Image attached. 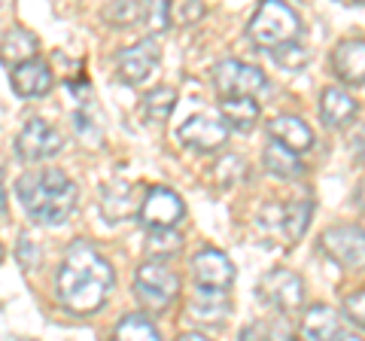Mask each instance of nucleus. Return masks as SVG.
Segmentation results:
<instances>
[{
    "label": "nucleus",
    "mask_w": 365,
    "mask_h": 341,
    "mask_svg": "<svg viewBox=\"0 0 365 341\" xmlns=\"http://www.w3.org/2000/svg\"><path fill=\"white\" fill-rule=\"evenodd\" d=\"M225 125H232L235 131H250L259 122V104L253 98H228L220 104Z\"/></svg>",
    "instance_id": "obj_22"
},
{
    "label": "nucleus",
    "mask_w": 365,
    "mask_h": 341,
    "mask_svg": "<svg viewBox=\"0 0 365 341\" xmlns=\"http://www.w3.org/2000/svg\"><path fill=\"white\" fill-rule=\"evenodd\" d=\"M338 314L329 305H311L302 320V335L304 341H332L338 335Z\"/></svg>",
    "instance_id": "obj_19"
},
{
    "label": "nucleus",
    "mask_w": 365,
    "mask_h": 341,
    "mask_svg": "<svg viewBox=\"0 0 365 341\" xmlns=\"http://www.w3.org/2000/svg\"><path fill=\"white\" fill-rule=\"evenodd\" d=\"M271 58L277 61L280 67H287V71H299V67L307 64V58H311V52H307L302 43H283V46L277 49H271Z\"/></svg>",
    "instance_id": "obj_29"
},
{
    "label": "nucleus",
    "mask_w": 365,
    "mask_h": 341,
    "mask_svg": "<svg viewBox=\"0 0 365 341\" xmlns=\"http://www.w3.org/2000/svg\"><path fill=\"white\" fill-rule=\"evenodd\" d=\"M146 247H150L155 256H174L182 247V235L177 229H158V232L146 235Z\"/></svg>",
    "instance_id": "obj_28"
},
{
    "label": "nucleus",
    "mask_w": 365,
    "mask_h": 341,
    "mask_svg": "<svg viewBox=\"0 0 365 341\" xmlns=\"http://www.w3.org/2000/svg\"><path fill=\"white\" fill-rule=\"evenodd\" d=\"M61 134L55 125H49L46 119H28L25 128L19 131L16 138V153L21 162H46V158L61 153Z\"/></svg>",
    "instance_id": "obj_8"
},
{
    "label": "nucleus",
    "mask_w": 365,
    "mask_h": 341,
    "mask_svg": "<svg viewBox=\"0 0 365 341\" xmlns=\"http://www.w3.org/2000/svg\"><path fill=\"white\" fill-rule=\"evenodd\" d=\"M265 168H268V174L280 177V180H295V177L304 174L302 156L289 153L287 146H280L274 141H268V146H265Z\"/></svg>",
    "instance_id": "obj_21"
},
{
    "label": "nucleus",
    "mask_w": 365,
    "mask_h": 341,
    "mask_svg": "<svg viewBox=\"0 0 365 341\" xmlns=\"http://www.w3.org/2000/svg\"><path fill=\"white\" fill-rule=\"evenodd\" d=\"M213 86L220 88L222 101H228V98H256L259 92H265L268 79L253 64H244L237 58H225V61H220L213 67Z\"/></svg>",
    "instance_id": "obj_5"
},
{
    "label": "nucleus",
    "mask_w": 365,
    "mask_h": 341,
    "mask_svg": "<svg viewBox=\"0 0 365 341\" xmlns=\"http://www.w3.org/2000/svg\"><path fill=\"white\" fill-rule=\"evenodd\" d=\"M259 295L283 314H292L304 305V283L289 268H274L259 280Z\"/></svg>",
    "instance_id": "obj_9"
},
{
    "label": "nucleus",
    "mask_w": 365,
    "mask_h": 341,
    "mask_svg": "<svg viewBox=\"0 0 365 341\" xmlns=\"http://www.w3.org/2000/svg\"><path fill=\"white\" fill-rule=\"evenodd\" d=\"M207 16V6L198 4V0H189V4H168V25L174 28H189Z\"/></svg>",
    "instance_id": "obj_27"
},
{
    "label": "nucleus",
    "mask_w": 365,
    "mask_h": 341,
    "mask_svg": "<svg viewBox=\"0 0 365 341\" xmlns=\"http://www.w3.org/2000/svg\"><path fill=\"white\" fill-rule=\"evenodd\" d=\"M268 134H271L274 143L287 146V150L295 153V156H302L314 146L311 125H307L304 119H299V116H274L268 122Z\"/></svg>",
    "instance_id": "obj_14"
},
{
    "label": "nucleus",
    "mask_w": 365,
    "mask_h": 341,
    "mask_svg": "<svg viewBox=\"0 0 365 341\" xmlns=\"http://www.w3.org/2000/svg\"><path fill=\"white\" fill-rule=\"evenodd\" d=\"M13 341H37V338H13Z\"/></svg>",
    "instance_id": "obj_39"
},
{
    "label": "nucleus",
    "mask_w": 365,
    "mask_h": 341,
    "mask_svg": "<svg viewBox=\"0 0 365 341\" xmlns=\"http://www.w3.org/2000/svg\"><path fill=\"white\" fill-rule=\"evenodd\" d=\"M19 204L28 210L31 220L43 225H61L76 208L79 189L64 170H28L16 183Z\"/></svg>",
    "instance_id": "obj_2"
},
{
    "label": "nucleus",
    "mask_w": 365,
    "mask_h": 341,
    "mask_svg": "<svg viewBox=\"0 0 365 341\" xmlns=\"http://www.w3.org/2000/svg\"><path fill=\"white\" fill-rule=\"evenodd\" d=\"M192 275H195L201 290H220L228 292V287L235 283V265L222 250L216 247H204L192 259Z\"/></svg>",
    "instance_id": "obj_12"
},
{
    "label": "nucleus",
    "mask_w": 365,
    "mask_h": 341,
    "mask_svg": "<svg viewBox=\"0 0 365 341\" xmlns=\"http://www.w3.org/2000/svg\"><path fill=\"white\" fill-rule=\"evenodd\" d=\"M113 283H116L113 265L86 241H76L67 247L61 265L55 271V295L73 314L101 311Z\"/></svg>",
    "instance_id": "obj_1"
},
{
    "label": "nucleus",
    "mask_w": 365,
    "mask_h": 341,
    "mask_svg": "<svg viewBox=\"0 0 365 341\" xmlns=\"http://www.w3.org/2000/svg\"><path fill=\"white\" fill-rule=\"evenodd\" d=\"M177 138L182 146H189L195 153H213L228 141V125L207 116V113H195V116H189L182 122Z\"/></svg>",
    "instance_id": "obj_11"
},
{
    "label": "nucleus",
    "mask_w": 365,
    "mask_h": 341,
    "mask_svg": "<svg viewBox=\"0 0 365 341\" xmlns=\"http://www.w3.org/2000/svg\"><path fill=\"white\" fill-rule=\"evenodd\" d=\"M177 341H210V338L204 335V332H182Z\"/></svg>",
    "instance_id": "obj_35"
},
{
    "label": "nucleus",
    "mask_w": 365,
    "mask_h": 341,
    "mask_svg": "<svg viewBox=\"0 0 365 341\" xmlns=\"http://www.w3.org/2000/svg\"><path fill=\"white\" fill-rule=\"evenodd\" d=\"M104 19L116 28H128L134 21L146 19V4H131V0H119V4H110L104 9Z\"/></svg>",
    "instance_id": "obj_26"
},
{
    "label": "nucleus",
    "mask_w": 365,
    "mask_h": 341,
    "mask_svg": "<svg viewBox=\"0 0 365 341\" xmlns=\"http://www.w3.org/2000/svg\"><path fill=\"white\" fill-rule=\"evenodd\" d=\"M104 217L110 220H128L134 213V192L128 183H110L104 186V198H101Z\"/></svg>",
    "instance_id": "obj_23"
},
{
    "label": "nucleus",
    "mask_w": 365,
    "mask_h": 341,
    "mask_svg": "<svg viewBox=\"0 0 365 341\" xmlns=\"http://www.w3.org/2000/svg\"><path fill=\"white\" fill-rule=\"evenodd\" d=\"M302 31V19L289 4H280V0H265L256 16L250 19V40L262 49H277L283 43H292Z\"/></svg>",
    "instance_id": "obj_3"
},
{
    "label": "nucleus",
    "mask_w": 365,
    "mask_h": 341,
    "mask_svg": "<svg viewBox=\"0 0 365 341\" xmlns=\"http://www.w3.org/2000/svg\"><path fill=\"white\" fill-rule=\"evenodd\" d=\"M265 338H268V341H295L289 320H283V317H277V320H271V323H268V329H265Z\"/></svg>",
    "instance_id": "obj_32"
},
{
    "label": "nucleus",
    "mask_w": 365,
    "mask_h": 341,
    "mask_svg": "<svg viewBox=\"0 0 365 341\" xmlns=\"http://www.w3.org/2000/svg\"><path fill=\"white\" fill-rule=\"evenodd\" d=\"M13 88L19 98H43L52 88V71L46 61H28L13 71Z\"/></svg>",
    "instance_id": "obj_18"
},
{
    "label": "nucleus",
    "mask_w": 365,
    "mask_h": 341,
    "mask_svg": "<svg viewBox=\"0 0 365 341\" xmlns=\"http://www.w3.org/2000/svg\"><path fill=\"white\" fill-rule=\"evenodd\" d=\"M319 247L341 268H365V229L359 225H332L319 235Z\"/></svg>",
    "instance_id": "obj_6"
},
{
    "label": "nucleus",
    "mask_w": 365,
    "mask_h": 341,
    "mask_svg": "<svg viewBox=\"0 0 365 341\" xmlns=\"http://www.w3.org/2000/svg\"><path fill=\"white\" fill-rule=\"evenodd\" d=\"M158 61H162V49H158V43L153 37H146V40L134 43V46L122 49L116 55V71L122 76V83L140 86V83H146V79L153 76Z\"/></svg>",
    "instance_id": "obj_10"
},
{
    "label": "nucleus",
    "mask_w": 365,
    "mask_h": 341,
    "mask_svg": "<svg viewBox=\"0 0 365 341\" xmlns=\"http://www.w3.org/2000/svg\"><path fill=\"white\" fill-rule=\"evenodd\" d=\"M6 208V186H4V174H0V210Z\"/></svg>",
    "instance_id": "obj_38"
},
{
    "label": "nucleus",
    "mask_w": 365,
    "mask_h": 341,
    "mask_svg": "<svg viewBox=\"0 0 365 341\" xmlns=\"http://www.w3.org/2000/svg\"><path fill=\"white\" fill-rule=\"evenodd\" d=\"M356 204H359V208H365V180H362L359 189H356Z\"/></svg>",
    "instance_id": "obj_37"
},
{
    "label": "nucleus",
    "mask_w": 365,
    "mask_h": 341,
    "mask_svg": "<svg viewBox=\"0 0 365 341\" xmlns=\"http://www.w3.org/2000/svg\"><path fill=\"white\" fill-rule=\"evenodd\" d=\"M182 201L174 189L168 186H153L146 192V198L140 201V210H137V220H140L150 232H158V229H177V223L182 220Z\"/></svg>",
    "instance_id": "obj_7"
},
{
    "label": "nucleus",
    "mask_w": 365,
    "mask_h": 341,
    "mask_svg": "<svg viewBox=\"0 0 365 341\" xmlns=\"http://www.w3.org/2000/svg\"><path fill=\"white\" fill-rule=\"evenodd\" d=\"M307 223H311V201L307 198H299V201H289L277 208V229L287 235V241H299L304 235Z\"/></svg>",
    "instance_id": "obj_20"
},
{
    "label": "nucleus",
    "mask_w": 365,
    "mask_h": 341,
    "mask_svg": "<svg viewBox=\"0 0 365 341\" xmlns=\"http://www.w3.org/2000/svg\"><path fill=\"white\" fill-rule=\"evenodd\" d=\"M356 116V101L353 95H347V88L341 86H329L323 95H319V119L329 128H344V125Z\"/></svg>",
    "instance_id": "obj_17"
},
{
    "label": "nucleus",
    "mask_w": 365,
    "mask_h": 341,
    "mask_svg": "<svg viewBox=\"0 0 365 341\" xmlns=\"http://www.w3.org/2000/svg\"><path fill=\"white\" fill-rule=\"evenodd\" d=\"M332 71L341 83L362 86L365 83V40H341L332 52Z\"/></svg>",
    "instance_id": "obj_13"
},
{
    "label": "nucleus",
    "mask_w": 365,
    "mask_h": 341,
    "mask_svg": "<svg viewBox=\"0 0 365 341\" xmlns=\"http://www.w3.org/2000/svg\"><path fill=\"white\" fill-rule=\"evenodd\" d=\"M344 314H347L359 329H365V290L344 295Z\"/></svg>",
    "instance_id": "obj_30"
},
{
    "label": "nucleus",
    "mask_w": 365,
    "mask_h": 341,
    "mask_svg": "<svg viewBox=\"0 0 365 341\" xmlns=\"http://www.w3.org/2000/svg\"><path fill=\"white\" fill-rule=\"evenodd\" d=\"M37 49H40V40L28 28H13L0 37V61L9 64L13 71L28 61H37Z\"/></svg>",
    "instance_id": "obj_16"
},
{
    "label": "nucleus",
    "mask_w": 365,
    "mask_h": 341,
    "mask_svg": "<svg viewBox=\"0 0 365 341\" xmlns=\"http://www.w3.org/2000/svg\"><path fill=\"white\" fill-rule=\"evenodd\" d=\"M113 341H162V335L143 314H125L113 329Z\"/></svg>",
    "instance_id": "obj_24"
},
{
    "label": "nucleus",
    "mask_w": 365,
    "mask_h": 341,
    "mask_svg": "<svg viewBox=\"0 0 365 341\" xmlns=\"http://www.w3.org/2000/svg\"><path fill=\"white\" fill-rule=\"evenodd\" d=\"M19 256L25 259V268L40 265V250H37V247L31 250V241H28V238H21V250H19Z\"/></svg>",
    "instance_id": "obj_33"
},
{
    "label": "nucleus",
    "mask_w": 365,
    "mask_h": 341,
    "mask_svg": "<svg viewBox=\"0 0 365 341\" xmlns=\"http://www.w3.org/2000/svg\"><path fill=\"white\" fill-rule=\"evenodd\" d=\"M134 290L140 295L143 305H150L155 311H165L170 302L177 299L180 292V278L170 271L165 263H158V259H150V263H143L137 268L134 275Z\"/></svg>",
    "instance_id": "obj_4"
},
{
    "label": "nucleus",
    "mask_w": 365,
    "mask_h": 341,
    "mask_svg": "<svg viewBox=\"0 0 365 341\" xmlns=\"http://www.w3.org/2000/svg\"><path fill=\"white\" fill-rule=\"evenodd\" d=\"M332 341H365L362 335H353V332H338Z\"/></svg>",
    "instance_id": "obj_36"
},
{
    "label": "nucleus",
    "mask_w": 365,
    "mask_h": 341,
    "mask_svg": "<svg viewBox=\"0 0 365 341\" xmlns=\"http://www.w3.org/2000/svg\"><path fill=\"white\" fill-rule=\"evenodd\" d=\"M146 25H150L153 31H165L168 28V4H146Z\"/></svg>",
    "instance_id": "obj_31"
},
{
    "label": "nucleus",
    "mask_w": 365,
    "mask_h": 341,
    "mask_svg": "<svg viewBox=\"0 0 365 341\" xmlns=\"http://www.w3.org/2000/svg\"><path fill=\"white\" fill-rule=\"evenodd\" d=\"M177 107V88L174 86H158L153 88L143 101V110H146V122L153 125H162L170 119V113Z\"/></svg>",
    "instance_id": "obj_25"
},
{
    "label": "nucleus",
    "mask_w": 365,
    "mask_h": 341,
    "mask_svg": "<svg viewBox=\"0 0 365 341\" xmlns=\"http://www.w3.org/2000/svg\"><path fill=\"white\" fill-rule=\"evenodd\" d=\"M0 263H4V244H0Z\"/></svg>",
    "instance_id": "obj_40"
},
{
    "label": "nucleus",
    "mask_w": 365,
    "mask_h": 341,
    "mask_svg": "<svg viewBox=\"0 0 365 341\" xmlns=\"http://www.w3.org/2000/svg\"><path fill=\"white\" fill-rule=\"evenodd\" d=\"M232 314V299L228 292L220 290H195V295L189 299V317L195 323H210V326H222L225 317Z\"/></svg>",
    "instance_id": "obj_15"
},
{
    "label": "nucleus",
    "mask_w": 365,
    "mask_h": 341,
    "mask_svg": "<svg viewBox=\"0 0 365 341\" xmlns=\"http://www.w3.org/2000/svg\"><path fill=\"white\" fill-rule=\"evenodd\" d=\"M237 341H268V338H265V329L262 326H247Z\"/></svg>",
    "instance_id": "obj_34"
}]
</instances>
